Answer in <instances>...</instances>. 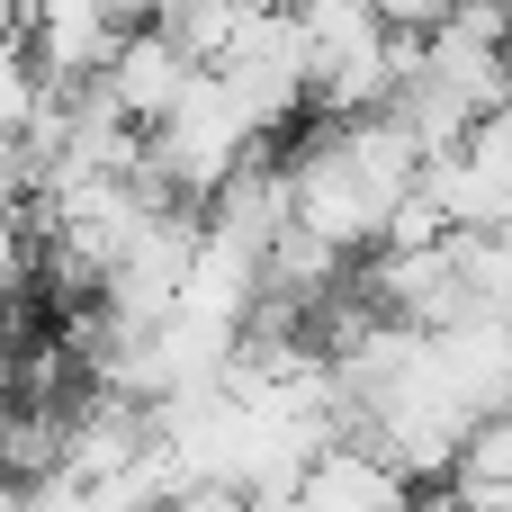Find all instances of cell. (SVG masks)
Here are the masks:
<instances>
[{"instance_id": "7", "label": "cell", "mask_w": 512, "mask_h": 512, "mask_svg": "<svg viewBox=\"0 0 512 512\" xmlns=\"http://www.w3.org/2000/svg\"><path fill=\"white\" fill-rule=\"evenodd\" d=\"M153 27H162V36H171V45H180L198 72H216V63L243 45V27H252V0H171Z\"/></svg>"}, {"instance_id": "4", "label": "cell", "mask_w": 512, "mask_h": 512, "mask_svg": "<svg viewBox=\"0 0 512 512\" xmlns=\"http://www.w3.org/2000/svg\"><path fill=\"white\" fill-rule=\"evenodd\" d=\"M126 18H117V0H27L18 9V45L36 54V72L54 81V90H90V81H108V63L126 54Z\"/></svg>"}, {"instance_id": "2", "label": "cell", "mask_w": 512, "mask_h": 512, "mask_svg": "<svg viewBox=\"0 0 512 512\" xmlns=\"http://www.w3.org/2000/svg\"><path fill=\"white\" fill-rule=\"evenodd\" d=\"M270 135L243 117V99L225 90V72H198L189 81V99L171 108V126L153 135V171L171 180V198L180 207H216L225 198V180L261 153Z\"/></svg>"}, {"instance_id": "6", "label": "cell", "mask_w": 512, "mask_h": 512, "mask_svg": "<svg viewBox=\"0 0 512 512\" xmlns=\"http://www.w3.org/2000/svg\"><path fill=\"white\" fill-rule=\"evenodd\" d=\"M306 504L315 512H414V477L396 459H378L369 441H342L306 468Z\"/></svg>"}, {"instance_id": "1", "label": "cell", "mask_w": 512, "mask_h": 512, "mask_svg": "<svg viewBox=\"0 0 512 512\" xmlns=\"http://www.w3.org/2000/svg\"><path fill=\"white\" fill-rule=\"evenodd\" d=\"M288 189H297V225H306L315 243H333V252H387V225H396V207H405V189H387V180L351 153L342 126H324V135H306V144L288 153Z\"/></svg>"}, {"instance_id": "3", "label": "cell", "mask_w": 512, "mask_h": 512, "mask_svg": "<svg viewBox=\"0 0 512 512\" xmlns=\"http://www.w3.org/2000/svg\"><path fill=\"white\" fill-rule=\"evenodd\" d=\"M216 72H225V90L243 99V117H252L261 135H279V126L315 99V63H306V27H297V9H252L243 45H234Z\"/></svg>"}, {"instance_id": "8", "label": "cell", "mask_w": 512, "mask_h": 512, "mask_svg": "<svg viewBox=\"0 0 512 512\" xmlns=\"http://www.w3.org/2000/svg\"><path fill=\"white\" fill-rule=\"evenodd\" d=\"M162 512H252V495L243 486H189L180 504H162Z\"/></svg>"}, {"instance_id": "5", "label": "cell", "mask_w": 512, "mask_h": 512, "mask_svg": "<svg viewBox=\"0 0 512 512\" xmlns=\"http://www.w3.org/2000/svg\"><path fill=\"white\" fill-rule=\"evenodd\" d=\"M189 81H198V63H189L162 27H135V36H126V54L108 63V99H117L144 135H162V126H171V108L189 99Z\"/></svg>"}, {"instance_id": "9", "label": "cell", "mask_w": 512, "mask_h": 512, "mask_svg": "<svg viewBox=\"0 0 512 512\" xmlns=\"http://www.w3.org/2000/svg\"><path fill=\"white\" fill-rule=\"evenodd\" d=\"M162 9H171V0H117V18H126V27H153Z\"/></svg>"}]
</instances>
